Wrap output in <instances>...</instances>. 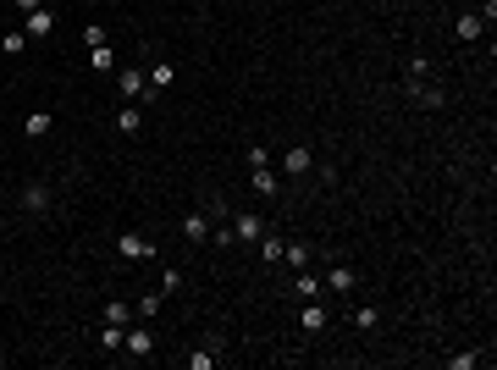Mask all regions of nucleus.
<instances>
[{"mask_svg": "<svg viewBox=\"0 0 497 370\" xmlns=\"http://www.w3.org/2000/svg\"><path fill=\"white\" fill-rule=\"evenodd\" d=\"M116 89H122V100H155V94H149V78L139 66H122V72H116Z\"/></svg>", "mask_w": 497, "mask_h": 370, "instance_id": "nucleus-1", "label": "nucleus"}, {"mask_svg": "<svg viewBox=\"0 0 497 370\" xmlns=\"http://www.w3.org/2000/svg\"><path fill=\"white\" fill-rule=\"evenodd\" d=\"M22 34H28V39H50V34H56V11H50V6H34V11H22Z\"/></svg>", "mask_w": 497, "mask_h": 370, "instance_id": "nucleus-2", "label": "nucleus"}, {"mask_svg": "<svg viewBox=\"0 0 497 370\" xmlns=\"http://www.w3.org/2000/svg\"><path fill=\"white\" fill-rule=\"evenodd\" d=\"M122 354L149 359V354H155V331H149V326H127V331H122Z\"/></svg>", "mask_w": 497, "mask_h": 370, "instance_id": "nucleus-3", "label": "nucleus"}, {"mask_svg": "<svg viewBox=\"0 0 497 370\" xmlns=\"http://www.w3.org/2000/svg\"><path fill=\"white\" fill-rule=\"evenodd\" d=\"M227 221H232V238H238V244H260V232H266V221L248 216V210H238V216H227Z\"/></svg>", "mask_w": 497, "mask_h": 370, "instance_id": "nucleus-4", "label": "nucleus"}, {"mask_svg": "<svg viewBox=\"0 0 497 370\" xmlns=\"http://www.w3.org/2000/svg\"><path fill=\"white\" fill-rule=\"evenodd\" d=\"M116 254H122V260H149V254H155V244H149V238H139V232H122V238H116Z\"/></svg>", "mask_w": 497, "mask_h": 370, "instance_id": "nucleus-5", "label": "nucleus"}, {"mask_svg": "<svg viewBox=\"0 0 497 370\" xmlns=\"http://www.w3.org/2000/svg\"><path fill=\"white\" fill-rule=\"evenodd\" d=\"M282 166H288V177H304V171H310V166H315V155H310V149H304V144H293L288 155H282Z\"/></svg>", "mask_w": 497, "mask_h": 370, "instance_id": "nucleus-6", "label": "nucleus"}, {"mask_svg": "<svg viewBox=\"0 0 497 370\" xmlns=\"http://www.w3.org/2000/svg\"><path fill=\"white\" fill-rule=\"evenodd\" d=\"M248 188H254V194H276V188H282V177H276V171H271V166H254V177H248Z\"/></svg>", "mask_w": 497, "mask_h": 370, "instance_id": "nucleus-7", "label": "nucleus"}, {"mask_svg": "<svg viewBox=\"0 0 497 370\" xmlns=\"http://www.w3.org/2000/svg\"><path fill=\"white\" fill-rule=\"evenodd\" d=\"M116 133H144V116H139V105H133V100L116 111Z\"/></svg>", "mask_w": 497, "mask_h": 370, "instance_id": "nucleus-8", "label": "nucleus"}, {"mask_svg": "<svg viewBox=\"0 0 497 370\" xmlns=\"http://www.w3.org/2000/svg\"><path fill=\"white\" fill-rule=\"evenodd\" d=\"M183 232L194 238V244H205V238H210V216H205V210H194V216H183Z\"/></svg>", "mask_w": 497, "mask_h": 370, "instance_id": "nucleus-9", "label": "nucleus"}, {"mask_svg": "<svg viewBox=\"0 0 497 370\" xmlns=\"http://www.w3.org/2000/svg\"><path fill=\"white\" fill-rule=\"evenodd\" d=\"M144 78H149V94H161V89H171V78H177V72H171V61H155Z\"/></svg>", "mask_w": 497, "mask_h": 370, "instance_id": "nucleus-10", "label": "nucleus"}, {"mask_svg": "<svg viewBox=\"0 0 497 370\" xmlns=\"http://www.w3.org/2000/svg\"><path fill=\"white\" fill-rule=\"evenodd\" d=\"M298 321H304V331H321L331 321L326 309H321V299H304V315H298Z\"/></svg>", "mask_w": 497, "mask_h": 370, "instance_id": "nucleus-11", "label": "nucleus"}, {"mask_svg": "<svg viewBox=\"0 0 497 370\" xmlns=\"http://www.w3.org/2000/svg\"><path fill=\"white\" fill-rule=\"evenodd\" d=\"M89 66L111 78V72H116V56H111V44H94V50H89Z\"/></svg>", "mask_w": 497, "mask_h": 370, "instance_id": "nucleus-12", "label": "nucleus"}, {"mask_svg": "<svg viewBox=\"0 0 497 370\" xmlns=\"http://www.w3.org/2000/svg\"><path fill=\"white\" fill-rule=\"evenodd\" d=\"M22 205H28V210H50V188H44V183H28V188H22Z\"/></svg>", "mask_w": 497, "mask_h": 370, "instance_id": "nucleus-13", "label": "nucleus"}, {"mask_svg": "<svg viewBox=\"0 0 497 370\" xmlns=\"http://www.w3.org/2000/svg\"><path fill=\"white\" fill-rule=\"evenodd\" d=\"M453 34H458L464 44H476L481 34H486V17H458V28H453Z\"/></svg>", "mask_w": 497, "mask_h": 370, "instance_id": "nucleus-14", "label": "nucleus"}, {"mask_svg": "<svg viewBox=\"0 0 497 370\" xmlns=\"http://www.w3.org/2000/svg\"><path fill=\"white\" fill-rule=\"evenodd\" d=\"M105 321H111V326H127V321H133V304H127V299H111V304H105Z\"/></svg>", "mask_w": 497, "mask_h": 370, "instance_id": "nucleus-15", "label": "nucleus"}, {"mask_svg": "<svg viewBox=\"0 0 497 370\" xmlns=\"http://www.w3.org/2000/svg\"><path fill=\"white\" fill-rule=\"evenodd\" d=\"M326 288H331V293H353V271H348V266H331Z\"/></svg>", "mask_w": 497, "mask_h": 370, "instance_id": "nucleus-16", "label": "nucleus"}, {"mask_svg": "<svg viewBox=\"0 0 497 370\" xmlns=\"http://www.w3.org/2000/svg\"><path fill=\"white\" fill-rule=\"evenodd\" d=\"M22 133H28V139H44V133H50V116H44V111H28Z\"/></svg>", "mask_w": 497, "mask_h": 370, "instance_id": "nucleus-17", "label": "nucleus"}, {"mask_svg": "<svg viewBox=\"0 0 497 370\" xmlns=\"http://www.w3.org/2000/svg\"><path fill=\"white\" fill-rule=\"evenodd\" d=\"M282 238H266V232H260V260H266V266H276V260H282Z\"/></svg>", "mask_w": 497, "mask_h": 370, "instance_id": "nucleus-18", "label": "nucleus"}, {"mask_svg": "<svg viewBox=\"0 0 497 370\" xmlns=\"http://www.w3.org/2000/svg\"><path fill=\"white\" fill-rule=\"evenodd\" d=\"M293 288L304 293V299H321V276H310V271H298V276H293Z\"/></svg>", "mask_w": 497, "mask_h": 370, "instance_id": "nucleus-19", "label": "nucleus"}, {"mask_svg": "<svg viewBox=\"0 0 497 370\" xmlns=\"http://www.w3.org/2000/svg\"><path fill=\"white\" fill-rule=\"evenodd\" d=\"M414 100H420V105H431V111H436V105H442V89H431V83L420 78V83H414Z\"/></svg>", "mask_w": 497, "mask_h": 370, "instance_id": "nucleus-20", "label": "nucleus"}, {"mask_svg": "<svg viewBox=\"0 0 497 370\" xmlns=\"http://www.w3.org/2000/svg\"><path fill=\"white\" fill-rule=\"evenodd\" d=\"M28 34H0V50H6V56H22V50H28Z\"/></svg>", "mask_w": 497, "mask_h": 370, "instance_id": "nucleus-21", "label": "nucleus"}, {"mask_svg": "<svg viewBox=\"0 0 497 370\" xmlns=\"http://www.w3.org/2000/svg\"><path fill=\"white\" fill-rule=\"evenodd\" d=\"M133 315H144V321H155V315H161V293H144V299H139V309H133Z\"/></svg>", "mask_w": 497, "mask_h": 370, "instance_id": "nucleus-22", "label": "nucleus"}, {"mask_svg": "<svg viewBox=\"0 0 497 370\" xmlns=\"http://www.w3.org/2000/svg\"><path fill=\"white\" fill-rule=\"evenodd\" d=\"M122 331L127 326H111V321H105V326H100V349H122Z\"/></svg>", "mask_w": 497, "mask_h": 370, "instance_id": "nucleus-23", "label": "nucleus"}, {"mask_svg": "<svg viewBox=\"0 0 497 370\" xmlns=\"http://www.w3.org/2000/svg\"><path fill=\"white\" fill-rule=\"evenodd\" d=\"M376 321H381L376 309H353V326H359V331H376Z\"/></svg>", "mask_w": 497, "mask_h": 370, "instance_id": "nucleus-24", "label": "nucleus"}, {"mask_svg": "<svg viewBox=\"0 0 497 370\" xmlns=\"http://www.w3.org/2000/svg\"><path fill=\"white\" fill-rule=\"evenodd\" d=\"M210 365H216V354H210V349H199V354H188V370H210Z\"/></svg>", "mask_w": 497, "mask_h": 370, "instance_id": "nucleus-25", "label": "nucleus"}, {"mask_svg": "<svg viewBox=\"0 0 497 370\" xmlns=\"http://www.w3.org/2000/svg\"><path fill=\"white\" fill-rule=\"evenodd\" d=\"M83 44H89V50H94V44H105V28H100V22H89V28H83Z\"/></svg>", "mask_w": 497, "mask_h": 370, "instance_id": "nucleus-26", "label": "nucleus"}, {"mask_svg": "<svg viewBox=\"0 0 497 370\" xmlns=\"http://www.w3.org/2000/svg\"><path fill=\"white\" fill-rule=\"evenodd\" d=\"M282 260H288V266H304L310 254H304V244H288V249H282Z\"/></svg>", "mask_w": 497, "mask_h": 370, "instance_id": "nucleus-27", "label": "nucleus"}, {"mask_svg": "<svg viewBox=\"0 0 497 370\" xmlns=\"http://www.w3.org/2000/svg\"><path fill=\"white\" fill-rule=\"evenodd\" d=\"M177 288H183V271L171 266V271H166V276H161V293H177Z\"/></svg>", "mask_w": 497, "mask_h": 370, "instance_id": "nucleus-28", "label": "nucleus"}, {"mask_svg": "<svg viewBox=\"0 0 497 370\" xmlns=\"http://www.w3.org/2000/svg\"><path fill=\"white\" fill-rule=\"evenodd\" d=\"M448 365H453V370H476V365H481V354H453Z\"/></svg>", "mask_w": 497, "mask_h": 370, "instance_id": "nucleus-29", "label": "nucleus"}, {"mask_svg": "<svg viewBox=\"0 0 497 370\" xmlns=\"http://www.w3.org/2000/svg\"><path fill=\"white\" fill-rule=\"evenodd\" d=\"M0 89H6V83H0Z\"/></svg>", "mask_w": 497, "mask_h": 370, "instance_id": "nucleus-30", "label": "nucleus"}, {"mask_svg": "<svg viewBox=\"0 0 497 370\" xmlns=\"http://www.w3.org/2000/svg\"><path fill=\"white\" fill-rule=\"evenodd\" d=\"M0 34H6V28H0Z\"/></svg>", "mask_w": 497, "mask_h": 370, "instance_id": "nucleus-31", "label": "nucleus"}]
</instances>
